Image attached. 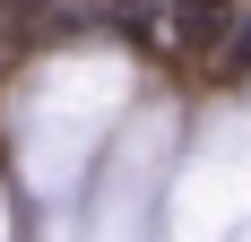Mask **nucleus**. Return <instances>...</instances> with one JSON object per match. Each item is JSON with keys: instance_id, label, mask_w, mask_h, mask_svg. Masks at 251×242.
<instances>
[{"instance_id": "2", "label": "nucleus", "mask_w": 251, "mask_h": 242, "mask_svg": "<svg viewBox=\"0 0 251 242\" xmlns=\"http://www.w3.org/2000/svg\"><path fill=\"white\" fill-rule=\"evenodd\" d=\"M208 70H217V78H234V87L251 78V9H234V26L217 35V52H208Z\"/></svg>"}, {"instance_id": "1", "label": "nucleus", "mask_w": 251, "mask_h": 242, "mask_svg": "<svg viewBox=\"0 0 251 242\" xmlns=\"http://www.w3.org/2000/svg\"><path fill=\"white\" fill-rule=\"evenodd\" d=\"M234 26V0H122V35L156 61H208Z\"/></svg>"}]
</instances>
